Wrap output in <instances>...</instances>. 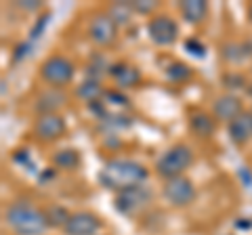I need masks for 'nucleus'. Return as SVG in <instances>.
I'll list each match as a JSON object with an SVG mask.
<instances>
[{"mask_svg": "<svg viewBox=\"0 0 252 235\" xmlns=\"http://www.w3.org/2000/svg\"><path fill=\"white\" fill-rule=\"evenodd\" d=\"M149 176L147 168L143 164H139L135 160H109L103 170L99 172V181L101 185L109 191H124L137 185H145Z\"/></svg>", "mask_w": 252, "mask_h": 235, "instance_id": "obj_1", "label": "nucleus"}, {"mask_svg": "<svg viewBox=\"0 0 252 235\" xmlns=\"http://www.w3.org/2000/svg\"><path fill=\"white\" fill-rule=\"evenodd\" d=\"M4 221L17 235H44L51 227L44 210H38L30 202H13L4 212Z\"/></svg>", "mask_w": 252, "mask_h": 235, "instance_id": "obj_2", "label": "nucleus"}, {"mask_svg": "<svg viewBox=\"0 0 252 235\" xmlns=\"http://www.w3.org/2000/svg\"><path fill=\"white\" fill-rule=\"evenodd\" d=\"M191 162H193L191 149H189L187 145L179 143V145L168 147V149L158 158L156 172H158V176H162L164 181H168V178H175V176L183 175V172L191 166Z\"/></svg>", "mask_w": 252, "mask_h": 235, "instance_id": "obj_3", "label": "nucleus"}, {"mask_svg": "<svg viewBox=\"0 0 252 235\" xmlns=\"http://www.w3.org/2000/svg\"><path fill=\"white\" fill-rule=\"evenodd\" d=\"M74 74H76L74 63L63 55H53V57L44 59L40 65V78L46 84L55 86V88L69 84L74 80Z\"/></svg>", "mask_w": 252, "mask_h": 235, "instance_id": "obj_4", "label": "nucleus"}, {"mask_svg": "<svg viewBox=\"0 0 252 235\" xmlns=\"http://www.w3.org/2000/svg\"><path fill=\"white\" fill-rule=\"evenodd\" d=\"M162 193H164V198H166V202L172 204V206H177V208H185L195 200L193 181L191 178H187V176H183V175L164 181Z\"/></svg>", "mask_w": 252, "mask_h": 235, "instance_id": "obj_5", "label": "nucleus"}, {"mask_svg": "<svg viewBox=\"0 0 252 235\" xmlns=\"http://www.w3.org/2000/svg\"><path fill=\"white\" fill-rule=\"evenodd\" d=\"M147 36L152 38V42L158 46H170L179 36V26L170 15H156L154 19L147 23Z\"/></svg>", "mask_w": 252, "mask_h": 235, "instance_id": "obj_6", "label": "nucleus"}, {"mask_svg": "<svg viewBox=\"0 0 252 235\" xmlns=\"http://www.w3.org/2000/svg\"><path fill=\"white\" fill-rule=\"evenodd\" d=\"M149 200H152L149 187L137 185V187H130V189L118 191L116 200H114V206H116L118 212H122V214H135L137 210L143 208Z\"/></svg>", "mask_w": 252, "mask_h": 235, "instance_id": "obj_7", "label": "nucleus"}, {"mask_svg": "<svg viewBox=\"0 0 252 235\" xmlns=\"http://www.w3.org/2000/svg\"><path fill=\"white\" fill-rule=\"evenodd\" d=\"M89 36H91V40L99 46H107V44L116 42V36H118L116 21L109 17L107 13L93 15V19L89 23Z\"/></svg>", "mask_w": 252, "mask_h": 235, "instance_id": "obj_8", "label": "nucleus"}, {"mask_svg": "<svg viewBox=\"0 0 252 235\" xmlns=\"http://www.w3.org/2000/svg\"><path fill=\"white\" fill-rule=\"evenodd\" d=\"M65 132V120L59 114L38 116L34 122V135L40 141H55Z\"/></svg>", "mask_w": 252, "mask_h": 235, "instance_id": "obj_9", "label": "nucleus"}, {"mask_svg": "<svg viewBox=\"0 0 252 235\" xmlns=\"http://www.w3.org/2000/svg\"><path fill=\"white\" fill-rule=\"evenodd\" d=\"M63 231L65 235H97L101 231V221L93 212H74Z\"/></svg>", "mask_w": 252, "mask_h": 235, "instance_id": "obj_10", "label": "nucleus"}, {"mask_svg": "<svg viewBox=\"0 0 252 235\" xmlns=\"http://www.w3.org/2000/svg\"><path fill=\"white\" fill-rule=\"evenodd\" d=\"M242 112H244L242 101L235 95H220L215 99V103H212V114H215V118L220 122H227V124H229L233 118H238Z\"/></svg>", "mask_w": 252, "mask_h": 235, "instance_id": "obj_11", "label": "nucleus"}, {"mask_svg": "<svg viewBox=\"0 0 252 235\" xmlns=\"http://www.w3.org/2000/svg\"><path fill=\"white\" fill-rule=\"evenodd\" d=\"M227 130H229V137L233 143L244 145L246 141H250L252 137V112H242L238 118L227 124Z\"/></svg>", "mask_w": 252, "mask_h": 235, "instance_id": "obj_12", "label": "nucleus"}, {"mask_svg": "<svg viewBox=\"0 0 252 235\" xmlns=\"http://www.w3.org/2000/svg\"><path fill=\"white\" fill-rule=\"evenodd\" d=\"M109 76L116 80V84L120 88H132L141 82V74L135 65H128V63H114L109 67Z\"/></svg>", "mask_w": 252, "mask_h": 235, "instance_id": "obj_13", "label": "nucleus"}, {"mask_svg": "<svg viewBox=\"0 0 252 235\" xmlns=\"http://www.w3.org/2000/svg\"><path fill=\"white\" fill-rule=\"evenodd\" d=\"M189 128H191V132L195 137L208 139V137L215 135V130H217V118L206 114V112H195V114H191V118H189Z\"/></svg>", "mask_w": 252, "mask_h": 235, "instance_id": "obj_14", "label": "nucleus"}, {"mask_svg": "<svg viewBox=\"0 0 252 235\" xmlns=\"http://www.w3.org/2000/svg\"><path fill=\"white\" fill-rule=\"evenodd\" d=\"M65 92L59 90V88H53V90H46L42 92L36 101V112L38 116H44V114H57V109L61 105H65Z\"/></svg>", "mask_w": 252, "mask_h": 235, "instance_id": "obj_15", "label": "nucleus"}, {"mask_svg": "<svg viewBox=\"0 0 252 235\" xmlns=\"http://www.w3.org/2000/svg\"><path fill=\"white\" fill-rule=\"evenodd\" d=\"M179 11L187 23H202L208 15V2L206 0H181Z\"/></svg>", "mask_w": 252, "mask_h": 235, "instance_id": "obj_16", "label": "nucleus"}, {"mask_svg": "<svg viewBox=\"0 0 252 235\" xmlns=\"http://www.w3.org/2000/svg\"><path fill=\"white\" fill-rule=\"evenodd\" d=\"M80 164V151L76 149H61L53 155V166H57L59 170H72Z\"/></svg>", "mask_w": 252, "mask_h": 235, "instance_id": "obj_17", "label": "nucleus"}, {"mask_svg": "<svg viewBox=\"0 0 252 235\" xmlns=\"http://www.w3.org/2000/svg\"><path fill=\"white\" fill-rule=\"evenodd\" d=\"M78 97H82L86 99L91 103V101H99V97H103L105 95V90L101 88V84L99 80H91V78H86V80L78 86Z\"/></svg>", "mask_w": 252, "mask_h": 235, "instance_id": "obj_18", "label": "nucleus"}, {"mask_svg": "<svg viewBox=\"0 0 252 235\" xmlns=\"http://www.w3.org/2000/svg\"><path fill=\"white\" fill-rule=\"evenodd\" d=\"M105 13L116 21V26H124V23L130 21L132 9H130L128 2H114V4H109V9Z\"/></svg>", "mask_w": 252, "mask_h": 235, "instance_id": "obj_19", "label": "nucleus"}, {"mask_svg": "<svg viewBox=\"0 0 252 235\" xmlns=\"http://www.w3.org/2000/svg\"><path fill=\"white\" fill-rule=\"evenodd\" d=\"M44 212H46V218H49V225L51 227H61V229H65L69 216H72L63 206H49Z\"/></svg>", "mask_w": 252, "mask_h": 235, "instance_id": "obj_20", "label": "nucleus"}, {"mask_svg": "<svg viewBox=\"0 0 252 235\" xmlns=\"http://www.w3.org/2000/svg\"><path fill=\"white\" fill-rule=\"evenodd\" d=\"M166 76L172 82H183V80H187V78H191V69H189V65L181 63V61H175V63L168 65Z\"/></svg>", "mask_w": 252, "mask_h": 235, "instance_id": "obj_21", "label": "nucleus"}, {"mask_svg": "<svg viewBox=\"0 0 252 235\" xmlns=\"http://www.w3.org/2000/svg\"><path fill=\"white\" fill-rule=\"evenodd\" d=\"M130 9L132 13H139V15H149L152 11H156L158 2L156 0H130Z\"/></svg>", "mask_w": 252, "mask_h": 235, "instance_id": "obj_22", "label": "nucleus"}, {"mask_svg": "<svg viewBox=\"0 0 252 235\" xmlns=\"http://www.w3.org/2000/svg\"><path fill=\"white\" fill-rule=\"evenodd\" d=\"M103 97H105V101H107L109 105H118V107H126V105H128V97L122 95L120 90H107Z\"/></svg>", "mask_w": 252, "mask_h": 235, "instance_id": "obj_23", "label": "nucleus"}, {"mask_svg": "<svg viewBox=\"0 0 252 235\" xmlns=\"http://www.w3.org/2000/svg\"><path fill=\"white\" fill-rule=\"evenodd\" d=\"M103 120L107 124H112V126H120V128H126V126H130V118H126L122 114H107Z\"/></svg>", "mask_w": 252, "mask_h": 235, "instance_id": "obj_24", "label": "nucleus"}, {"mask_svg": "<svg viewBox=\"0 0 252 235\" xmlns=\"http://www.w3.org/2000/svg\"><path fill=\"white\" fill-rule=\"evenodd\" d=\"M185 49L191 53V55H195V57H204V53H206V49H204V44H200L195 38H189V40L185 42Z\"/></svg>", "mask_w": 252, "mask_h": 235, "instance_id": "obj_25", "label": "nucleus"}, {"mask_svg": "<svg viewBox=\"0 0 252 235\" xmlns=\"http://www.w3.org/2000/svg\"><path fill=\"white\" fill-rule=\"evenodd\" d=\"M19 6L23 11H38L40 9V2H38V0H21Z\"/></svg>", "mask_w": 252, "mask_h": 235, "instance_id": "obj_26", "label": "nucleus"}, {"mask_svg": "<svg viewBox=\"0 0 252 235\" xmlns=\"http://www.w3.org/2000/svg\"><path fill=\"white\" fill-rule=\"evenodd\" d=\"M44 26H46V17L38 21V23H36V28L32 29V40H36V38H38V32H40V29H44Z\"/></svg>", "mask_w": 252, "mask_h": 235, "instance_id": "obj_27", "label": "nucleus"}, {"mask_svg": "<svg viewBox=\"0 0 252 235\" xmlns=\"http://www.w3.org/2000/svg\"><path fill=\"white\" fill-rule=\"evenodd\" d=\"M248 19L252 21V4H250V9H248Z\"/></svg>", "mask_w": 252, "mask_h": 235, "instance_id": "obj_28", "label": "nucleus"}]
</instances>
